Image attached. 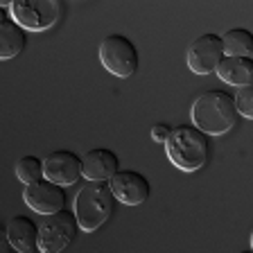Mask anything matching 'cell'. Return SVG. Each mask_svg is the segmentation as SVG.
Listing matches in <instances>:
<instances>
[{
    "label": "cell",
    "mask_w": 253,
    "mask_h": 253,
    "mask_svg": "<svg viewBox=\"0 0 253 253\" xmlns=\"http://www.w3.org/2000/svg\"><path fill=\"white\" fill-rule=\"evenodd\" d=\"M192 125L206 136H221L237 122L235 95L226 90H206L192 102Z\"/></svg>",
    "instance_id": "obj_1"
},
{
    "label": "cell",
    "mask_w": 253,
    "mask_h": 253,
    "mask_svg": "<svg viewBox=\"0 0 253 253\" xmlns=\"http://www.w3.org/2000/svg\"><path fill=\"white\" fill-rule=\"evenodd\" d=\"M165 156L181 172H197L208 163L211 140L195 125H179L165 142Z\"/></svg>",
    "instance_id": "obj_2"
},
{
    "label": "cell",
    "mask_w": 253,
    "mask_h": 253,
    "mask_svg": "<svg viewBox=\"0 0 253 253\" xmlns=\"http://www.w3.org/2000/svg\"><path fill=\"white\" fill-rule=\"evenodd\" d=\"M116 195L109 183H95L88 181L75 197V215H77L79 228L84 233H93L102 228L113 215Z\"/></svg>",
    "instance_id": "obj_3"
},
{
    "label": "cell",
    "mask_w": 253,
    "mask_h": 253,
    "mask_svg": "<svg viewBox=\"0 0 253 253\" xmlns=\"http://www.w3.org/2000/svg\"><path fill=\"white\" fill-rule=\"evenodd\" d=\"M100 61L111 75L126 79L136 75L140 57L131 41L122 34H109L100 43Z\"/></svg>",
    "instance_id": "obj_4"
},
{
    "label": "cell",
    "mask_w": 253,
    "mask_h": 253,
    "mask_svg": "<svg viewBox=\"0 0 253 253\" xmlns=\"http://www.w3.org/2000/svg\"><path fill=\"white\" fill-rule=\"evenodd\" d=\"M41 237H39V247L41 253H61L77 235L79 221L75 211H59L54 215H45L39 224Z\"/></svg>",
    "instance_id": "obj_5"
},
{
    "label": "cell",
    "mask_w": 253,
    "mask_h": 253,
    "mask_svg": "<svg viewBox=\"0 0 253 253\" xmlns=\"http://www.w3.org/2000/svg\"><path fill=\"white\" fill-rule=\"evenodd\" d=\"M9 11L25 32H43L57 23L61 7L57 0H11Z\"/></svg>",
    "instance_id": "obj_6"
},
{
    "label": "cell",
    "mask_w": 253,
    "mask_h": 253,
    "mask_svg": "<svg viewBox=\"0 0 253 253\" xmlns=\"http://www.w3.org/2000/svg\"><path fill=\"white\" fill-rule=\"evenodd\" d=\"M224 57L226 54H224L221 37L219 34H212V32H206V34L197 37L188 45L185 61H188V68L195 75H211V73H217Z\"/></svg>",
    "instance_id": "obj_7"
},
{
    "label": "cell",
    "mask_w": 253,
    "mask_h": 253,
    "mask_svg": "<svg viewBox=\"0 0 253 253\" xmlns=\"http://www.w3.org/2000/svg\"><path fill=\"white\" fill-rule=\"evenodd\" d=\"M66 199H68L66 190L47 179H41L37 183H30L23 188V201L27 204V208H32L34 212H39L43 217L63 211Z\"/></svg>",
    "instance_id": "obj_8"
},
{
    "label": "cell",
    "mask_w": 253,
    "mask_h": 253,
    "mask_svg": "<svg viewBox=\"0 0 253 253\" xmlns=\"http://www.w3.org/2000/svg\"><path fill=\"white\" fill-rule=\"evenodd\" d=\"M43 168H45V179L61 188L77 183L79 176H84V161L70 149H57L47 154L43 158Z\"/></svg>",
    "instance_id": "obj_9"
},
{
    "label": "cell",
    "mask_w": 253,
    "mask_h": 253,
    "mask_svg": "<svg viewBox=\"0 0 253 253\" xmlns=\"http://www.w3.org/2000/svg\"><path fill=\"white\" fill-rule=\"evenodd\" d=\"M109 185L116 199L125 206H140L152 195V185H149L147 176L142 172H136V169H120L109 181Z\"/></svg>",
    "instance_id": "obj_10"
},
{
    "label": "cell",
    "mask_w": 253,
    "mask_h": 253,
    "mask_svg": "<svg viewBox=\"0 0 253 253\" xmlns=\"http://www.w3.org/2000/svg\"><path fill=\"white\" fill-rule=\"evenodd\" d=\"M84 161V179L95 183H106L120 172V158L106 147H95L82 156Z\"/></svg>",
    "instance_id": "obj_11"
},
{
    "label": "cell",
    "mask_w": 253,
    "mask_h": 253,
    "mask_svg": "<svg viewBox=\"0 0 253 253\" xmlns=\"http://www.w3.org/2000/svg\"><path fill=\"white\" fill-rule=\"evenodd\" d=\"M5 235L11 242L14 251L21 253H41L39 247V237H41V228L34 219H30L27 215H16L7 221Z\"/></svg>",
    "instance_id": "obj_12"
},
{
    "label": "cell",
    "mask_w": 253,
    "mask_h": 253,
    "mask_svg": "<svg viewBox=\"0 0 253 253\" xmlns=\"http://www.w3.org/2000/svg\"><path fill=\"white\" fill-rule=\"evenodd\" d=\"M217 75L221 82L237 88L253 84V57H224Z\"/></svg>",
    "instance_id": "obj_13"
},
{
    "label": "cell",
    "mask_w": 253,
    "mask_h": 253,
    "mask_svg": "<svg viewBox=\"0 0 253 253\" xmlns=\"http://www.w3.org/2000/svg\"><path fill=\"white\" fill-rule=\"evenodd\" d=\"M25 30H23L14 18H2L0 23V59H14L16 54H21L25 50Z\"/></svg>",
    "instance_id": "obj_14"
},
{
    "label": "cell",
    "mask_w": 253,
    "mask_h": 253,
    "mask_svg": "<svg viewBox=\"0 0 253 253\" xmlns=\"http://www.w3.org/2000/svg\"><path fill=\"white\" fill-rule=\"evenodd\" d=\"M226 57H251L253 54V32L247 27H233L221 34Z\"/></svg>",
    "instance_id": "obj_15"
},
{
    "label": "cell",
    "mask_w": 253,
    "mask_h": 253,
    "mask_svg": "<svg viewBox=\"0 0 253 253\" xmlns=\"http://www.w3.org/2000/svg\"><path fill=\"white\" fill-rule=\"evenodd\" d=\"M16 176L21 179V183L30 185L37 181L45 179V168H43V158L39 156H23L16 161Z\"/></svg>",
    "instance_id": "obj_16"
},
{
    "label": "cell",
    "mask_w": 253,
    "mask_h": 253,
    "mask_svg": "<svg viewBox=\"0 0 253 253\" xmlns=\"http://www.w3.org/2000/svg\"><path fill=\"white\" fill-rule=\"evenodd\" d=\"M235 104H237V113L249 120H253V84L237 88L235 93Z\"/></svg>",
    "instance_id": "obj_17"
},
{
    "label": "cell",
    "mask_w": 253,
    "mask_h": 253,
    "mask_svg": "<svg viewBox=\"0 0 253 253\" xmlns=\"http://www.w3.org/2000/svg\"><path fill=\"white\" fill-rule=\"evenodd\" d=\"M172 129L174 126H169L168 122H158V125H154L152 126V140H156V142H168V138H169V133H172Z\"/></svg>",
    "instance_id": "obj_18"
},
{
    "label": "cell",
    "mask_w": 253,
    "mask_h": 253,
    "mask_svg": "<svg viewBox=\"0 0 253 253\" xmlns=\"http://www.w3.org/2000/svg\"><path fill=\"white\" fill-rule=\"evenodd\" d=\"M240 253H253V249H244V251H240Z\"/></svg>",
    "instance_id": "obj_19"
},
{
    "label": "cell",
    "mask_w": 253,
    "mask_h": 253,
    "mask_svg": "<svg viewBox=\"0 0 253 253\" xmlns=\"http://www.w3.org/2000/svg\"><path fill=\"white\" fill-rule=\"evenodd\" d=\"M251 249H253V231H251Z\"/></svg>",
    "instance_id": "obj_20"
},
{
    "label": "cell",
    "mask_w": 253,
    "mask_h": 253,
    "mask_svg": "<svg viewBox=\"0 0 253 253\" xmlns=\"http://www.w3.org/2000/svg\"><path fill=\"white\" fill-rule=\"evenodd\" d=\"M14 253H21V251H14Z\"/></svg>",
    "instance_id": "obj_21"
}]
</instances>
